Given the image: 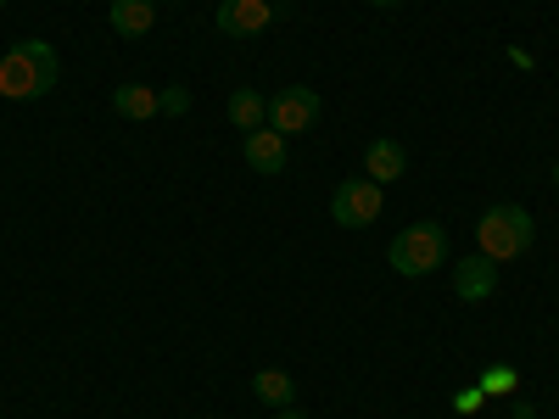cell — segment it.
Masks as SVG:
<instances>
[{
	"label": "cell",
	"mask_w": 559,
	"mask_h": 419,
	"mask_svg": "<svg viewBox=\"0 0 559 419\" xmlns=\"http://www.w3.org/2000/svg\"><path fill=\"white\" fill-rule=\"evenodd\" d=\"M62 79V57L51 39H17L7 57H0V96L7 101H39L51 96Z\"/></svg>",
	"instance_id": "obj_1"
},
{
	"label": "cell",
	"mask_w": 559,
	"mask_h": 419,
	"mask_svg": "<svg viewBox=\"0 0 559 419\" xmlns=\"http://www.w3.org/2000/svg\"><path fill=\"white\" fill-rule=\"evenodd\" d=\"M532 236H537V224H532V213L515 207V202L487 207L481 224H476V247H481L492 263H515V258H526Z\"/></svg>",
	"instance_id": "obj_2"
},
{
	"label": "cell",
	"mask_w": 559,
	"mask_h": 419,
	"mask_svg": "<svg viewBox=\"0 0 559 419\" xmlns=\"http://www.w3.org/2000/svg\"><path fill=\"white\" fill-rule=\"evenodd\" d=\"M453 252H448V229L442 224H408L403 236H392V247H386V263L403 274V279H426V274H437L442 263H448Z\"/></svg>",
	"instance_id": "obj_3"
},
{
	"label": "cell",
	"mask_w": 559,
	"mask_h": 419,
	"mask_svg": "<svg viewBox=\"0 0 559 419\" xmlns=\"http://www.w3.org/2000/svg\"><path fill=\"white\" fill-rule=\"evenodd\" d=\"M319 112H324V101H319V89L313 84H286L280 96H269V129L274 134H308L313 123H319Z\"/></svg>",
	"instance_id": "obj_4"
},
{
	"label": "cell",
	"mask_w": 559,
	"mask_h": 419,
	"mask_svg": "<svg viewBox=\"0 0 559 419\" xmlns=\"http://www.w3.org/2000/svg\"><path fill=\"white\" fill-rule=\"evenodd\" d=\"M331 218H336L342 229H369V224L381 218V184L369 179V173L342 179L336 196H331Z\"/></svg>",
	"instance_id": "obj_5"
},
{
	"label": "cell",
	"mask_w": 559,
	"mask_h": 419,
	"mask_svg": "<svg viewBox=\"0 0 559 419\" xmlns=\"http://www.w3.org/2000/svg\"><path fill=\"white\" fill-rule=\"evenodd\" d=\"M213 23H218V34H229V39H258V34H269V23H274V0H224V7L213 12Z\"/></svg>",
	"instance_id": "obj_6"
},
{
	"label": "cell",
	"mask_w": 559,
	"mask_h": 419,
	"mask_svg": "<svg viewBox=\"0 0 559 419\" xmlns=\"http://www.w3.org/2000/svg\"><path fill=\"white\" fill-rule=\"evenodd\" d=\"M492 291H498V263H492L487 252L453 263V297H459V302H487Z\"/></svg>",
	"instance_id": "obj_7"
},
{
	"label": "cell",
	"mask_w": 559,
	"mask_h": 419,
	"mask_svg": "<svg viewBox=\"0 0 559 419\" xmlns=\"http://www.w3.org/2000/svg\"><path fill=\"white\" fill-rule=\"evenodd\" d=\"M241 157L252 173H286V134H274V129H252L241 140Z\"/></svg>",
	"instance_id": "obj_8"
},
{
	"label": "cell",
	"mask_w": 559,
	"mask_h": 419,
	"mask_svg": "<svg viewBox=\"0 0 559 419\" xmlns=\"http://www.w3.org/2000/svg\"><path fill=\"white\" fill-rule=\"evenodd\" d=\"M107 23H112V34H123V39H146L152 23H157V0H112Z\"/></svg>",
	"instance_id": "obj_9"
},
{
	"label": "cell",
	"mask_w": 559,
	"mask_h": 419,
	"mask_svg": "<svg viewBox=\"0 0 559 419\" xmlns=\"http://www.w3.org/2000/svg\"><path fill=\"white\" fill-rule=\"evenodd\" d=\"M364 168H369V179H376V184H392V179L408 173V152L397 146V140H369Z\"/></svg>",
	"instance_id": "obj_10"
},
{
	"label": "cell",
	"mask_w": 559,
	"mask_h": 419,
	"mask_svg": "<svg viewBox=\"0 0 559 419\" xmlns=\"http://www.w3.org/2000/svg\"><path fill=\"white\" fill-rule=\"evenodd\" d=\"M112 107H118L123 118H134V123L163 118V101H157V89H152V84H118V89H112Z\"/></svg>",
	"instance_id": "obj_11"
},
{
	"label": "cell",
	"mask_w": 559,
	"mask_h": 419,
	"mask_svg": "<svg viewBox=\"0 0 559 419\" xmlns=\"http://www.w3.org/2000/svg\"><path fill=\"white\" fill-rule=\"evenodd\" d=\"M252 397H258V403H269V408L280 414V408H292L297 386H292L286 369H258V375H252Z\"/></svg>",
	"instance_id": "obj_12"
},
{
	"label": "cell",
	"mask_w": 559,
	"mask_h": 419,
	"mask_svg": "<svg viewBox=\"0 0 559 419\" xmlns=\"http://www.w3.org/2000/svg\"><path fill=\"white\" fill-rule=\"evenodd\" d=\"M229 123H236L241 134L269 129V101L258 96V89H236V96H229Z\"/></svg>",
	"instance_id": "obj_13"
},
{
	"label": "cell",
	"mask_w": 559,
	"mask_h": 419,
	"mask_svg": "<svg viewBox=\"0 0 559 419\" xmlns=\"http://www.w3.org/2000/svg\"><path fill=\"white\" fill-rule=\"evenodd\" d=\"M476 386H481L487 397H509V392L521 386V369H515V363H487L481 375H476Z\"/></svg>",
	"instance_id": "obj_14"
},
{
	"label": "cell",
	"mask_w": 559,
	"mask_h": 419,
	"mask_svg": "<svg viewBox=\"0 0 559 419\" xmlns=\"http://www.w3.org/2000/svg\"><path fill=\"white\" fill-rule=\"evenodd\" d=\"M157 101H163V118H179V112H191V89L168 84V89H157Z\"/></svg>",
	"instance_id": "obj_15"
},
{
	"label": "cell",
	"mask_w": 559,
	"mask_h": 419,
	"mask_svg": "<svg viewBox=\"0 0 559 419\" xmlns=\"http://www.w3.org/2000/svg\"><path fill=\"white\" fill-rule=\"evenodd\" d=\"M487 403V392L481 386H464V392H453V414H476Z\"/></svg>",
	"instance_id": "obj_16"
},
{
	"label": "cell",
	"mask_w": 559,
	"mask_h": 419,
	"mask_svg": "<svg viewBox=\"0 0 559 419\" xmlns=\"http://www.w3.org/2000/svg\"><path fill=\"white\" fill-rule=\"evenodd\" d=\"M509 419H537V408L532 403H515V408H509Z\"/></svg>",
	"instance_id": "obj_17"
},
{
	"label": "cell",
	"mask_w": 559,
	"mask_h": 419,
	"mask_svg": "<svg viewBox=\"0 0 559 419\" xmlns=\"http://www.w3.org/2000/svg\"><path fill=\"white\" fill-rule=\"evenodd\" d=\"M274 419H308V414H292V408H280V414H274Z\"/></svg>",
	"instance_id": "obj_18"
},
{
	"label": "cell",
	"mask_w": 559,
	"mask_h": 419,
	"mask_svg": "<svg viewBox=\"0 0 559 419\" xmlns=\"http://www.w3.org/2000/svg\"><path fill=\"white\" fill-rule=\"evenodd\" d=\"M369 7H403V0H369Z\"/></svg>",
	"instance_id": "obj_19"
},
{
	"label": "cell",
	"mask_w": 559,
	"mask_h": 419,
	"mask_svg": "<svg viewBox=\"0 0 559 419\" xmlns=\"http://www.w3.org/2000/svg\"><path fill=\"white\" fill-rule=\"evenodd\" d=\"M548 173H554V184H559V163H554V168H548Z\"/></svg>",
	"instance_id": "obj_20"
},
{
	"label": "cell",
	"mask_w": 559,
	"mask_h": 419,
	"mask_svg": "<svg viewBox=\"0 0 559 419\" xmlns=\"http://www.w3.org/2000/svg\"><path fill=\"white\" fill-rule=\"evenodd\" d=\"M157 7H179V0H157Z\"/></svg>",
	"instance_id": "obj_21"
},
{
	"label": "cell",
	"mask_w": 559,
	"mask_h": 419,
	"mask_svg": "<svg viewBox=\"0 0 559 419\" xmlns=\"http://www.w3.org/2000/svg\"><path fill=\"white\" fill-rule=\"evenodd\" d=\"M274 7H292V0H274Z\"/></svg>",
	"instance_id": "obj_22"
},
{
	"label": "cell",
	"mask_w": 559,
	"mask_h": 419,
	"mask_svg": "<svg viewBox=\"0 0 559 419\" xmlns=\"http://www.w3.org/2000/svg\"><path fill=\"white\" fill-rule=\"evenodd\" d=\"M0 12H7V0H0Z\"/></svg>",
	"instance_id": "obj_23"
}]
</instances>
